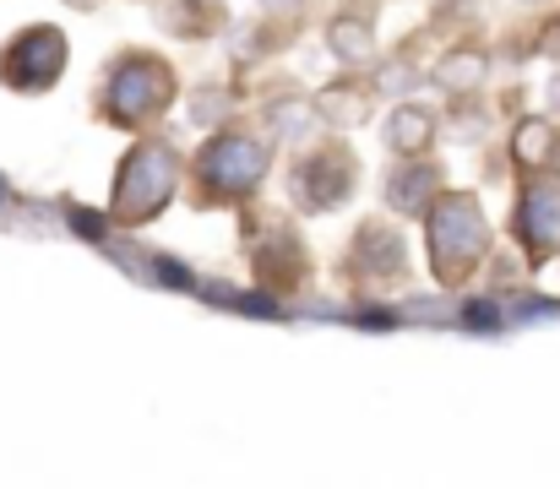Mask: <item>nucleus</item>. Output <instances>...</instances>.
<instances>
[{
    "mask_svg": "<svg viewBox=\"0 0 560 489\" xmlns=\"http://www.w3.org/2000/svg\"><path fill=\"white\" fill-rule=\"evenodd\" d=\"M424 137H430V120H424L419 109H397V120H392V142H397L402 153H419Z\"/></svg>",
    "mask_w": 560,
    "mask_h": 489,
    "instance_id": "nucleus-8",
    "label": "nucleus"
},
{
    "mask_svg": "<svg viewBox=\"0 0 560 489\" xmlns=\"http://www.w3.org/2000/svg\"><path fill=\"white\" fill-rule=\"evenodd\" d=\"M517 223H523V234L534 240V251H550V245L560 240V190H545V185L528 190Z\"/></svg>",
    "mask_w": 560,
    "mask_h": 489,
    "instance_id": "nucleus-7",
    "label": "nucleus"
},
{
    "mask_svg": "<svg viewBox=\"0 0 560 489\" xmlns=\"http://www.w3.org/2000/svg\"><path fill=\"white\" fill-rule=\"evenodd\" d=\"M430 185H435V174H430V168H408L402 179L392 174V201H397V207H419V201H424L419 190H430Z\"/></svg>",
    "mask_w": 560,
    "mask_h": 489,
    "instance_id": "nucleus-9",
    "label": "nucleus"
},
{
    "mask_svg": "<svg viewBox=\"0 0 560 489\" xmlns=\"http://www.w3.org/2000/svg\"><path fill=\"white\" fill-rule=\"evenodd\" d=\"M170 93H175V82H170L164 60L137 55V60H126V66L115 71V82H109V109H115V120H148V115H159V109L170 104Z\"/></svg>",
    "mask_w": 560,
    "mask_h": 489,
    "instance_id": "nucleus-3",
    "label": "nucleus"
},
{
    "mask_svg": "<svg viewBox=\"0 0 560 489\" xmlns=\"http://www.w3.org/2000/svg\"><path fill=\"white\" fill-rule=\"evenodd\" d=\"M175 190V153L170 148H137L126 168H120V185H115V212L120 218H153Z\"/></svg>",
    "mask_w": 560,
    "mask_h": 489,
    "instance_id": "nucleus-2",
    "label": "nucleus"
},
{
    "mask_svg": "<svg viewBox=\"0 0 560 489\" xmlns=\"http://www.w3.org/2000/svg\"><path fill=\"white\" fill-rule=\"evenodd\" d=\"M430 251H435V272H446V278H457V272H468L479 261V251H485V218H479V207L468 196H446L435 207V218H430Z\"/></svg>",
    "mask_w": 560,
    "mask_h": 489,
    "instance_id": "nucleus-1",
    "label": "nucleus"
},
{
    "mask_svg": "<svg viewBox=\"0 0 560 489\" xmlns=\"http://www.w3.org/2000/svg\"><path fill=\"white\" fill-rule=\"evenodd\" d=\"M0 196H5V179H0Z\"/></svg>",
    "mask_w": 560,
    "mask_h": 489,
    "instance_id": "nucleus-13",
    "label": "nucleus"
},
{
    "mask_svg": "<svg viewBox=\"0 0 560 489\" xmlns=\"http://www.w3.org/2000/svg\"><path fill=\"white\" fill-rule=\"evenodd\" d=\"M343 185H349V163L338 153H322V159H311L294 174V190H300L305 207H332L343 196Z\"/></svg>",
    "mask_w": 560,
    "mask_h": 489,
    "instance_id": "nucleus-6",
    "label": "nucleus"
},
{
    "mask_svg": "<svg viewBox=\"0 0 560 489\" xmlns=\"http://www.w3.org/2000/svg\"><path fill=\"white\" fill-rule=\"evenodd\" d=\"M60 66H66V38L55 33V27H33V33H22L5 55H0V77L11 82V88H49L55 77H60Z\"/></svg>",
    "mask_w": 560,
    "mask_h": 489,
    "instance_id": "nucleus-4",
    "label": "nucleus"
},
{
    "mask_svg": "<svg viewBox=\"0 0 560 489\" xmlns=\"http://www.w3.org/2000/svg\"><path fill=\"white\" fill-rule=\"evenodd\" d=\"M463 322L474 326V331H495V326H501V311H495V305H485V300H474V305L463 311Z\"/></svg>",
    "mask_w": 560,
    "mask_h": 489,
    "instance_id": "nucleus-10",
    "label": "nucleus"
},
{
    "mask_svg": "<svg viewBox=\"0 0 560 489\" xmlns=\"http://www.w3.org/2000/svg\"><path fill=\"white\" fill-rule=\"evenodd\" d=\"M159 278H164L170 289H190V272H186V267H180V261H170V256L159 261Z\"/></svg>",
    "mask_w": 560,
    "mask_h": 489,
    "instance_id": "nucleus-11",
    "label": "nucleus"
},
{
    "mask_svg": "<svg viewBox=\"0 0 560 489\" xmlns=\"http://www.w3.org/2000/svg\"><path fill=\"white\" fill-rule=\"evenodd\" d=\"M71 223H77L82 234H93V240H104V218H93V212H82V207H71Z\"/></svg>",
    "mask_w": 560,
    "mask_h": 489,
    "instance_id": "nucleus-12",
    "label": "nucleus"
},
{
    "mask_svg": "<svg viewBox=\"0 0 560 489\" xmlns=\"http://www.w3.org/2000/svg\"><path fill=\"white\" fill-rule=\"evenodd\" d=\"M267 168V153L250 137H223L201 153V179L207 190H250Z\"/></svg>",
    "mask_w": 560,
    "mask_h": 489,
    "instance_id": "nucleus-5",
    "label": "nucleus"
}]
</instances>
